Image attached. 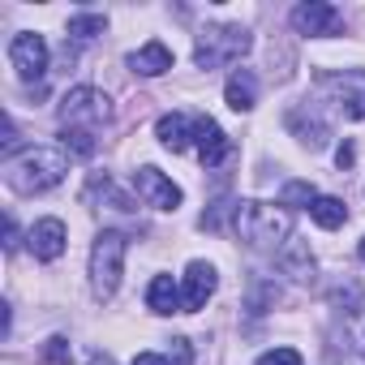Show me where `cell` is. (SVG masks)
<instances>
[{"label": "cell", "instance_id": "30", "mask_svg": "<svg viewBox=\"0 0 365 365\" xmlns=\"http://www.w3.org/2000/svg\"><path fill=\"white\" fill-rule=\"evenodd\" d=\"M86 365H116V361H112V356H99V352H95V356H91Z\"/></svg>", "mask_w": 365, "mask_h": 365}, {"label": "cell", "instance_id": "4", "mask_svg": "<svg viewBox=\"0 0 365 365\" xmlns=\"http://www.w3.org/2000/svg\"><path fill=\"white\" fill-rule=\"evenodd\" d=\"M250 48H254V39H250L245 26H224V22H215V26H202V35H198V43H194V61H198V69L211 73V69H224V65L241 61Z\"/></svg>", "mask_w": 365, "mask_h": 365}, {"label": "cell", "instance_id": "31", "mask_svg": "<svg viewBox=\"0 0 365 365\" xmlns=\"http://www.w3.org/2000/svg\"><path fill=\"white\" fill-rule=\"evenodd\" d=\"M356 258H361V262H365V237H361V245H356Z\"/></svg>", "mask_w": 365, "mask_h": 365}, {"label": "cell", "instance_id": "9", "mask_svg": "<svg viewBox=\"0 0 365 365\" xmlns=\"http://www.w3.org/2000/svg\"><path fill=\"white\" fill-rule=\"evenodd\" d=\"M344 18L335 5H327V0H305V5L292 9V31L297 35H309V39H327V35H339Z\"/></svg>", "mask_w": 365, "mask_h": 365}, {"label": "cell", "instance_id": "14", "mask_svg": "<svg viewBox=\"0 0 365 365\" xmlns=\"http://www.w3.org/2000/svg\"><path fill=\"white\" fill-rule=\"evenodd\" d=\"M155 138H159L172 155L190 150V146H194V116H185V112H168V116H159Z\"/></svg>", "mask_w": 365, "mask_h": 365}, {"label": "cell", "instance_id": "22", "mask_svg": "<svg viewBox=\"0 0 365 365\" xmlns=\"http://www.w3.org/2000/svg\"><path fill=\"white\" fill-rule=\"evenodd\" d=\"M314 185H305V180H288V185H284V207H314Z\"/></svg>", "mask_w": 365, "mask_h": 365}, {"label": "cell", "instance_id": "21", "mask_svg": "<svg viewBox=\"0 0 365 365\" xmlns=\"http://www.w3.org/2000/svg\"><path fill=\"white\" fill-rule=\"evenodd\" d=\"M61 138H65V150L69 155H78V159H91L95 155V133L91 129H65Z\"/></svg>", "mask_w": 365, "mask_h": 365}, {"label": "cell", "instance_id": "2", "mask_svg": "<svg viewBox=\"0 0 365 365\" xmlns=\"http://www.w3.org/2000/svg\"><path fill=\"white\" fill-rule=\"evenodd\" d=\"M237 232L254 250H284L292 241V211L284 202H241L237 207Z\"/></svg>", "mask_w": 365, "mask_h": 365}, {"label": "cell", "instance_id": "6", "mask_svg": "<svg viewBox=\"0 0 365 365\" xmlns=\"http://www.w3.org/2000/svg\"><path fill=\"white\" fill-rule=\"evenodd\" d=\"M112 120V103H108V95L103 91H95V86H73L65 99H61V125L65 129H99V125H108Z\"/></svg>", "mask_w": 365, "mask_h": 365}, {"label": "cell", "instance_id": "8", "mask_svg": "<svg viewBox=\"0 0 365 365\" xmlns=\"http://www.w3.org/2000/svg\"><path fill=\"white\" fill-rule=\"evenodd\" d=\"M133 194H138L146 207H155V211H176L180 198H185V194H180V185H172V180H168L159 168H150V163L133 172Z\"/></svg>", "mask_w": 365, "mask_h": 365}, {"label": "cell", "instance_id": "27", "mask_svg": "<svg viewBox=\"0 0 365 365\" xmlns=\"http://www.w3.org/2000/svg\"><path fill=\"white\" fill-rule=\"evenodd\" d=\"M352 159H356V150H352V142H344V146L335 150V163H339V168H352Z\"/></svg>", "mask_w": 365, "mask_h": 365}, {"label": "cell", "instance_id": "24", "mask_svg": "<svg viewBox=\"0 0 365 365\" xmlns=\"http://www.w3.org/2000/svg\"><path fill=\"white\" fill-rule=\"evenodd\" d=\"M254 365H305V361H301L297 348H271V352H262Z\"/></svg>", "mask_w": 365, "mask_h": 365}, {"label": "cell", "instance_id": "10", "mask_svg": "<svg viewBox=\"0 0 365 365\" xmlns=\"http://www.w3.org/2000/svg\"><path fill=\"white\" fill-rule=\"evenodd\" d=\"M215 288H220L215 267L211 262H190L185 267V279H180V309H185V314L207 309V301L215 297Z\"/></svg>", "mask_w": 365, "mask_h": 365}, {"label": "cell", "instance_id": "20", "mask_svg": "<svg viewBox=\"0 0 365 365\" xmlns=\"http://www.w3.org/2000/svg\"><path fill=\"white\" fill-rule=\"evenodd\" d=\"M108 31V18L103 14H73L69 18V35L78 39V43H86V39H95V35H103Z\"/></svg>", "mask_w": 365, "mask_h": 365}, {"label": "cell", "instance_id": "11", "mask_svg": "<svg viewBox=\"0 0 365 365\" xmlns=\"http://www.w3.org/2000/svg\"><path fill=\"white\" fill-rule=\"evenodd\" d=\"M194 150H198L202 168H220L232 155V142H228V133L211 116H194Z\"/></svg>", "mask_w": 365, "mask_h": 365}, {"label": "cell", "instance_id": "3", "mask_svg": "<svg viewBox=\"0 0 365 365\" xmlns=\"http://www.w3.org/2000/svg\"><path fill=\"white\" fill-rule=\"evenodd\" d=\"M125 250H129V241L116 228H103L95 237V245H91V292H95V301L116 297L120 275H125Z\"/></svg>", "mask_w": 365, "mask_h": 365}, {"label": "cell", "instance_id": "13", "mask_svg": "<svg viewBox=\"0 0 365 365\" xmlns=\"http://www.w3.org/2000/svg\"><path fill=\"white\" fill-rule=\"evenodd\" d=\"M288 129H292V138H301L305 146H327V138H331V129H327V120L314 112V103H297L292 112H288Z\"/></svg>", "mask_w": 365, "mask_h": 365}, {"label": "cell", "instance_id": "25", "mask_svg": "<svg viewBox=\"0 0 365 365\" xmlns=\"http://www.w3.org/2000/svg\"><path fill=\"white\" fill-rule=\"evenodd\" d=\"M190 361H194L190 339H172V348H168V365H190Z\"/></svg>", "mask_w": 365, "mask_h": 365}, {"label": "cell", "instance_id": "12", "mask_svg": "<svg viewBox=\"0 0 365 365\" xmlns=\"http://www.w3.org/2000/svg\"><path fill=\"white\" fill-rule=\"evenodd\" d=\"M65 241H69V232H65V224H61L56 215H48V220H39V224L31 228V254H35L39 262H56V258L65 254Z\"/></svg>", "mask_w": 365, "mask_h": 365}, {"label": "cell", "instance_id": "5", "mask_svg": "<svg viewBox=\"0 0 365 365\" xmlns=\"http://www.w3.org/2000/svg\"><path fill=\"white\" fill-rule=\"evenodd\" d=\"M314 86H318V95H322L327 103H335L344 116H352V120L365 116V69H322V73L314 78Z\"/></svg>", "mask_w": 365, "mask_h": 365}, {"label": "cell", "instance_id": "15", "mask_svg": "<svg viewBox=\"0 0 365 365\" xmlns=\"http://www.w3.org/2000/svg\"><path fill=\"white\" fill-rule=\"evenodd\" d=\"M129 69L142 73V78H159V73H168V69H172V52H168V43L150 39V43H142L138 52H129Z\"/></svg>", "mask_w": 365, "mask_h": 365}, {"label": "cell", "instance_id": "16", "mask_svg": "<svg viewBox=\"0 0 365 365\" xmlns=\"http://www.w3.org/2000/svg\"><path fill=\"white\" fill-rule=\"evenodd\" d=\"M224 99H228L232 112H250L258 103V78H254V69H232V78L224 86Z\"/></svg>", "mask_w": 365, "mask_h": 365}, {"label": "cell", "instance_id": "17", "mask_svg": "<svg viewBox=\"0 0 365 365\" xmlns=\"http://www.w3.org/2000/svg\"><path fill=\"white\" fill-rule=\"evenodd\" d=\"M146 305L150 314H185L180 309V284H172V275H155L146 284Z\"/></svg>", "mask_w": 365, "mask_h": 365}, {"label": "cell", "instance_id": "28", "mask_svg": "<svg viewBox=\"0 0 365 365\" xmlns=\"http://www.w3.org/2000/svg\"><path fill=\"white\" fill-rule=\"evenodd\" d=\"M133 365H168V356H159V352H138Z\"/></svg>", "mask_w": 365, "mask_h": 365}, {"label": "cell", "instance_id": "18", "mask_svg": "<svg viewBox=\"0 0 365 365\" xmlns=\"http://www.w3.org/2000/svg\"><path fill=\"white\" fill-rule=\"evenodd\" d=\"M309 220L318 224V228H344V220H348V207L339 202V198H331V194H318L314 198V207H309Z\"/></svg>", "mask_w": 365, "mask_h": 365}, {"label": "cell", "instance_id": "19", "mask_svg": "<svg viewBox=\"0 0 365 365\" xmlns=\"http://www.w3.org/2000/svg\"><path fill=\"white\" fill-rule=\"evenodd\" d=\"M279 262H284V271H288L292 279H301V284H305V279H314V254H309L301 241H288V245H284V254H279Z\"/></svg>", "mask_w": 365, "mask_h": 365}, {"label": "cell", "instance_id": "29", "mask_svg": "<svg viewBox=\"0 0 365 365\" xmlns=\"http://www.w3.org/2000/svg\"><path fill=\"white\" fill-rule=\"evenodd\" d=\"M5 245H9V250H18V224H14V220L5 224Z\"/></svg>", "mask_w": 365, "mask_h": 365}, {"label": "cell", "instance_id": "1", "mask_svg": "<svg viewBox=\"0 0 365 365\" xmlns=\"http://www.w3.org/2000/svg\"><path fill=\"white\" fill-rule=\"evenodd\" d=\"M69 172V150L65 146H26L22 155L5 159V180H9V190L14 194H48L56 190L61 180Z\"/></svg>", "mask_w": 365, "mask_h": 365}, {"label": "cell", "instance_id": "26", "mask_svg": "<svg viewBox=\"0 0 365 365\" xmlns=\"http://www.w3.org/2000/svg\"><path fill=\"white\" fill-rule=\"evenodd\" d=\"M14 146H18V125L5 116V159H14Z\"/></svg>", "mask_w": 365, "mask_h": 365}, {"label": "cell", "instance_id": "23", "mask_svg": "<svg viewBox=\"0 0 365 365\" xmlns=\"http://www.w3.org/2000/svg\"><path fill=\"white\" fill-rule=\"evenodd\" d=\"M43 361H48V365H69V339H65V335H52V339L43 344Z\"/></svg>", "mask_w": 365, "mask_h": 365}, {"label": "cell", "instance_id": "7", "mask_svg": "<svg viewBox=\"0 0 365 365\" xmlns=\"http://www.w3.org/2000/svg\"><path fill=\"white\" fill-rule=\"evenodd\" d=\"M9 65L18 69L22 82H43V73H48V43H43V35H31V31L14 35L9 39Z\"/></svg>", "mask_w": 365, "mask_h": 365}]
</instances>
